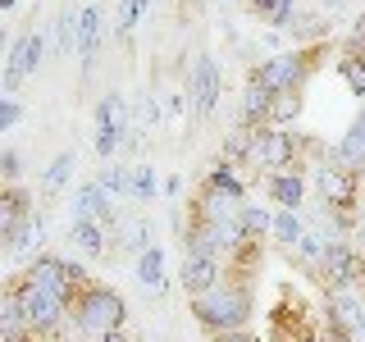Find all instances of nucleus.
<instances>
[{
    "mask_svg": "<svg viewBox=\"0 0 365 342\" xmlns=\"http://www.w3.org/2000/svg\"><path fill=\"white\" fill-rule=\"evenodd\" d=\"M251 311H256V296H251V283L242 279H224L215 283L210 292L192 296V319L205 328V333H237V328H247Z\"/></svg>",
    "mask_w": 365,
    "mask_h": 342,
    "instance_id": "obj_1",
    "label": "nucleus"
},
{
    "mask_svg": "<svg viewBox=\"0 0 365 342\" xmlns=\"http://www.w3.org/2000/svg\"><path fill=\"white\" fill-rule=\"evenodd\" d=\"M5 288L19 296V311H23V319H28V328L37 333V342H64V328H68V319H73L68 301H60L55 292L37 288L28 274H14Z\"/></svg>",
    "mask_w": 365,
    "mask_h": 342,
    "instance_id": "obj_2",
    "label": "nucleus"
},
{
    "mask_svg": "<svg viewBox=\"0 0 365 342\" xmlns=\"http://www.w3.org/2000/svg\"><path fill=\"white\" fill-rule=\"evenodd\" d=\"M68 311H73V328L78 333H114V328L128 324V306H123V296L110 288V283H96L87 279L83 288H78V296L68 301Z\"/></svg>",
    "mask_w": 365,
    "mask_h": 342,
    "instance_id": "obj_3",
    "label": "nucleus"
},
{
    "mask_svg": "<svg viewBox=\"0 0 365 342\" xmlns=\"http://www.w3.org/2000/svg\"><path fill=\"white\" fill-rule=\"evenodd\" d=\"M319 155V142L315 137H302V133H288V128H260L256 133V151H251V165H260L265 174H302L306 160Z\"/></svg>",
    "mask_w": 365,
    "mask_h": 342,
    "instance_id": "obj_4",
    "label": "nucleus"
},
{
    "mask_svg": "<svg viewBox=\"0 0 365 342\" xmlns=\"http://www.w3.org/2000/svg\"><path fill=\"white\" fill-rule=\"evenodd\" d=\"M319 55H324V46H302V51H283V55H269L265 64L251 68V83L269 87V91H302L311 83V73L319 68Z\"/></svg>",
    "mask_w": 365,
    "mask_h": 342,
    "instance_id": "obj_5",
    "label": "nucleus"
},
{
    "mask_svg": "<svg viewBox=\"0 0 365 342\" xmlns=\"http://www.w3.org/2000/svg\"><path fill=\"white\" fill-rule=\"evenodd\" d=\"M319 197H324L329 214L342 224V228H356V201H361V174L347 165H319Z\"/></svg>",
    "mask_w": 365,
    "mask_h": 342,
    "instance_id": "obj_6",
    "label": "nucleus"
},
{
    "mask_svg": "<svg viewBox=\"0 0 365 342\" xmlns=\"http://www.w3.org/2000/svg\"><path fill=\"white\" fill-rule=\"evenodd\" d=\"M319 283H324V292H365V256L351 242H329Z\"/></svg>",
    "mask_w": 365,
    "mask_h": 342,
    "instance_id": "obj_7",
    "label": "nucleus"
},
{
    "mask_svg": "<svg viewBox=\"0 0 365 342\" xmlns=\"http://www.w3.org/2000/svg\"><path fill=\"white\" fill-rule=\"evenodd\" d=\"M23 274H28V279L37 283V288L55 292L60 301H73L78 288H83V283L91 279V274H87L83 265H68V260H60V256H32Z\"/></svg>",
    "mask_w": 365,
    "mask_h": 342,
    "instance_id": "obj_8",
    "label": "nucleus"
},
{
    "mask_svg": "<svg viewBox=\"0 0 365 342\" xmlns=\"http://www.w3.org/2000/svg\"><path fill=\"white\" fill-rule=\"evenodd\" d=\"M123 128H128V110H123V96L110 91L96 105V155L101 160H114V151L123 142Z\"/></svg>",
    "mask_w": 365,
    "mask_h": 342,
    "instance_id": "obj_9",
    "label": "nucleus"
},
{
    "mask_svg": "<svg viewBox=\"0 0 365 342\" xmlns=\"http://www.w3.org/2000/svg\"><path fill=\"white\" fill-rule=\"evenodd\" d=\"M41 64V32H23L9 51V68H5V96H14L23 87V78H32Z\"/></svg>",
    "mask_w": 365,
    "mask_h": 342,
    "instance_id": "obj_10",
    "label": "nucleus"
},
{
    "mask_svg": "<svg viewBox=\"0 0 365 342\" xmlns=\"http://www.w3.org/2000/svg\"><path fill=\"white\" fill-rule=\"evenodd\" d=\"M192 110L197 119H210L215 105H220V64L210 55H197V68H192Z\"/></svg>",
    "mask_w": 365,
    "mask_h": 342,
    "instance_id": "obj_11",
    "label": "nucleus"
},
{
    "mask_svg": "<svg viewBox=\"0 0 365 342\" xmlns=\"http://www.w3.org/2000/svg\"><path fill=\"white\" fill-rule=\"evenodd\" d=\"M32 214H37V205H32V197L19 187V182H14V187H5V192H0V237H5V247L14 242V237L23 233V228H28V219H32Z\"/></svg>",
    "mask_w": 365,
    "mask_h": 342,
    "instance_id": "obj_12",
    "label": "nucleus"
},
{
    "mask_svg": "<svg viewBox=\"0 0 365 342\" xmlns=\"http://www.w3.org/2000/svg\"><path fill=\"white\" fill-rule=\"evenodd\" d=\"M224 279V260L220 256H182V269H178V283H182V292L187 296H201V292H210L215 283Z\"/></svg>",
    "mask_w": 365,
    "mask_h": 342,
    "instance_id": "obj_13",
    "label": "nucleus"
},
{
    "mask_svg": "<svg viewBox=\"0 0 365 342\" xmlns=\"http://www.w3.org/2000/svg\"><path fill=\"white\" fill-rule=\"evenodd\" d=\"M269 114H274V91L247 78V91H242V119H237V128L260 133V128H269Z\"/></svg>",
    "mask_w": 365,
    "mask_h": 342,
    "instance_id": "obj_14",
    "label": "nucleus"
},
{
    "mask_svg": "<svg viewBox=\"0 0 365 342\" xmlns=\"http://www.w3.org/2000/svg\"><path fill=\"white\" fill-rule=\"evenodd\" d=\"M73 219H91V224H106V228H114L110 192L101 187V182H87V187H78V197H73Z\"/></svg>",
    "mask_w": 365,
    "mask_h": 342,
    "instance_id": "obj_15",
    "label": "nucleus"
},
{
    "mask_svg": "<svg viewBox=\"0 0 365 342\" xmlns=\"http://www.w3.org/2000/svg\"><path fill=\"white\" fill-rule=\"evenodd\" d=\"M101 5H83V28H78V60H83V78L96 64V46H101Z\"/></svg>",
    "mask_w": 365,
    "mask_h": 342,
    "instance_id": "obj_16",
    "label": "nucleus"
},
{
    "mask_svg": "<svg viewBox=\"0 0 365 342\" xmlns=\"http://www.w3.org/2000/svg\"><path fill=\"white\" fill-rule=\"evenodd\" d=\"M265 192L283 205V210H297L302 197H306V178L302 174H269L265 178Z\"/></svg>",
    "mask_w": 365,
    "mask_h": 342,
    "instance_id": "obj_17",
    "label": "nucleus"
},
{
    "mask_svg": "<svg viewBox=\"0 0 365 342\" xmlns=\"http://www.w3.org/2000/svg\"><path fill=\"white\" fill-rule=\"evenodd\" d=\"M334 160L347 165V169H356V174L365 169V128H361V123H351V128L342 133V142L334 146Z\"/></svg>",
    "mask_w": 365,
    "mask_h": 342,
    "instance_id": "obj_18",
    "label": "nucleus"
},
{
    "mask_svg": "<svg viewBox=\"0 0 365 342\" xmlns=\"http://www.w3.org/2000/svg\"><path fill=\"white\" fill-rule=\"evenodd\" d=\"M137 283H142L146 292H160V288H165V256H160V247H151V251H142V256H137Z\"/></svg>",
    "mask_w": 365,
    "mask_h": 342,
    "instance_id": "obj_19",
    "label": "nucleus"
},
{
    "mask_svg": "<svg viewBox=\"0 0 365 342\" xmlns=\"http://www.w3.org/2000/svg\"><path fill=\"white\" fill-rule=\"evenodd\" d=\"M73 242H78L83 256H106V224L73 219Z\"/></svg>",
    "mask_w": 365,
    "mask_h": 342,
    "instance_id": "obj_20",
    "label": "nucleus"
},
{
    "mask_svg": "<svg viewBox=\"0 0 365 342\" xmlns=\"http://www.w3.org/2000/svg\"><path fill=\"white\" fill-rule=\"evenodd\" d=\"M302 237H306V228H302V219H297V210H279V214H274V242L288 251V256L297 251Z\"/></svg>",
    "mask_w": 365,
    "mask_h": 342,
    "instance_id": "obj_21",
    "label": "nucleus"
},
{
    "mask_svg": "<svg viewBox=\"0 0 365 342\" xmlns=\"http://www.w3.org/2000/svg\"><path fill=\"white\" fill-rule=\"evenodd\" d=\"M247 5H251V14H256V19L274 23V28H288V23L297 19V14H292L297 0H247Z\"/></svg>",
    "mask_w": 365,
    "mask_h": 342,
    "instance_id": "obj_22",
    "label": "nucleus"
},
{
    "mask_svg": "<svg viewBox=\"0 0 365 342\" xmlns=\"http://www.w3.org/2000/svg\"><path fill=\"white\" fill-rule=\"evenodd\" d=\"M338 78L347 83V91H356V96H365V55H351V51H342V55H338Z\"/></svg>",
    "mask_w": 365,
    "mask_h": 342,
    "instance_id": "obj_23",
    "label": "nucleus"
},
{
    "mask_svg": "<svg viewBox=\"0 0 365 342\" xmlns=\"http://www.w3.org/2000/svg\"><path fill=\"white\" fill-rule=\"evenodd\" d=\"M324 251H329V237L324 233H306L302 242H297V251H292V260L297 265H324Z\"/></svg>",
    "mask_w": 365,
    "mask_h": 342,
    "instance_id": "obj_24",
    "label": "nucleus"
},
{
    "mask_svg": "<svg viewBox=\"0 0 365 342\" xmlns=\"http://www.w3.org/2000/svg\"><path fill=\"white\" fill-rule=\"evenodd\" d=\"M68 174H73V151H60L51 160V169H46V178H41V192L46 197H55V192L68 182Z\"/></svg>",
    "mask_w": 365,
    "mask_h": 342,
    "instance_id": "obj_25",
    "label": "nucleus"
},
{
    "mask_svg": "<svg viewBox=\"0 0 365 342\" xmlns=\"http://www.w3.org/2000/svg\"><path fill=\"white\" fill-rule=\"evenodd\" d=\"M302 114V91H274V114H269V128H283Z\"/></svg>",
    "mask_w": 365,
    "mask_h": 342,
    "instance_id": "obj_26",
    "label": "nucleus"
},
{
    "mask_svg": "<svg viewBox=\"0 0 365 342\" xmlns=\"http://www.w3.org/2000/svg\"><path fill=\"white\" fill-rule=\"evenodd\" d=\"M101 187H106L110 192V197H133V174H128V169H123V165H106V169H101Z\"/></svg>",
    "mask_w": 365,
    "mask_h": 342,
    "instance_id": "obj_27",
    "label": "nucleus"
},
{
    "mask_svg": "<svg viewBox=\"0 0 365 342\" xmlns=\"http://www.w3.org/2000/svg\"><path fill=\"white\" fill-rule=\"evenodd\" d=\"M237 219H242V233L251 237V242H260V233H274V219L260 210V205H242V210H237Z\"/></svg>",
    "mask_w": 365,
    "mask_h": 342,
    "instance_id": "obj_28",
    "label": "nucleus"
},
{
    "mask_svg": "<svg viewBox=\"0 0 365 342\" xmlns=\"http://www.w3.org/2000/svg\"><path fill=\"white\" fill-rule=\"evenodd\" d=\"M78 28H83V9H64L60 14V55L78 51Z\"/></svg>",
    "mask_w": 365,
    "mask_h": 342,
    "instance_id": "obj_29",
    "label": "nucleus"
},
{
    "mask_svg": "<svg viewBox=\"0 0 365 342\" xmlns=\"http://www.w3.org/2000/svg\"><path fill=\"white\" fill-rule=\"evenodd\" d=\"M123 247L137 251V256H142V251H151V247H155V242H151V224H146V219H133L128 228H123Z\"/></svg>",
    "mask_w": 365,
    "mask_h": 342,
    "instance_id": "obj_30",
    "label": "nucleus"
},
{
    "mask_svg": "<svg viewBox=\"0 0 365 342\" xmlns=\"http://www.w3.org/2000/svg\"><path fill=\"white\" fill-rule=\"evenodd\" d=\"M151 197H155V169L137 165L133 169V201H151Z\"/></svg>",
    "mask_w": 365,
    "mask_h": 342,
    "instance_id": "obj_31",
    "label": "nucleus"
},
{
    "mask_svg": "<svg viewBox=\"0 0 365 342\" xmlns=\"http://www.w3.org/2000/svg\"><path fill=\"white\" fill-rule=\"evenodd\" d=\"M142 0H123V5H119V23H114V28H119V37L123 41H128L133 37V28H137V19H142Z\"/></svg>",
    "mask_w": 365,
    "mask_h": 342,
    "instance_id": "obj_32",
    "label": "nucleus"
},
{
    "mask_svg": "<svg viewBox=\"0 0 365 342\" xmlns=\"http://www.w3.org/2000/svg\"><path fill=\"white\" fill-rule=\"evenodd\" d=\"M19 169H23L19 151H5V155H0V174H5V187H14V182H19Z\"/></svg>",
    "mask_w": 365,
    "mask_h": 342,
    "instance_id": "obj_33",
    "label": "nucleus"
},
{
    "mask_svg": "<svg viewBox=\"0 0 365 342\" xmlns=\"http://www.w3.org/2000/svg\"><path fill=\"white\" fill-rule=\"evenodd\" d=\"M19 100L14 96H5V105H0V128H14V123H19Z\"/></svg>",
    "mask_w": 365,
    "mask_h": 342,
    "instance_id": "obj_34",
    "label": "nucleus"
},
{
    "mask_svg": "<svg viewBox=\"0 0 365 342\" xmlns=\"http://www.w3.org/2000/svg\"><path fill=\"white\" fill-rule=\"evenodd\" d=\"M342 51H351V55H365V19L356 23V28H351V37H347V46H342Z\"/></svg>",
    "mask_w": 365,
    "mask_h": 342,
    "instance_id": "obj_35",
    "label": "nucleus"
},
{
    "mask_svg": "<svg viewBox=\"0 0 365 342\" xmlns=\"http://www.w3.org/2000/svg\"><path fill=\"white\" fill-rule=\"evenodd\" d=\"M210 342H256V338H251L247 328H237V333H215Z\"/></svg>",
    "mask_w": 365,
    "mask_h": 342,
    "instance_id": "obj_36",
    "label": "nucleus"
},
{
    "mask_svg": "<svg viewBox=\"0 0 365 342\" xmlns=\"http://www.w3.org/2000/svg\"><path fill=\"white\" fill-rule=\"evenodd\" d=\"M96 342H128V333H123V328H114V333H101Z\"/></svg>",
    "mask_w": 365,
    "mask_h": 342,
    "instance_id": "obj_37",
    "label": "nucleus"
},
{
    "mask_svg": "<svg viewBox=\"0 0 365 342\" xmlns=\"http://www.w3.org/2000/svg\"><path fill=\"white\" fill-rule=\"evenodd\" d=\"M9 9H14V0H0V14H9Z\"/></svg>",
    "mask_w": 365,
    "mask_h": 342,
    "instance_id": "obj_38",
    "label": "nucleus"
},
{
    "mask_svg": "<svg viewBox=\"0 0 365 342\" xmlns=\"http://www.w3.org/2000/svg\"><path fill=\"white\" fill-rule=\"evenodd\" d=\"M356 338H365V315H361V328H356Z\"/></svg>",
    "mask_w": 365,
    "mask_h": 342,
    "instance_id": "obj_39",
    "label": "nucleus"
},
{
    "mask_svg": "<svg viewBox=\"0 0 365 342\" xmlns=\"http://www.w3.org/2000/svg\"><path fill=\"white\" fill-rule=\"evenodd\" d=\"M356 123H361V128H365V105H361V114H356Z\"/></svg>",
    "mask_w": 365,
    "mask_h": 342,
    "instance_id": "obj_40",
    "label": "nucleus"
},
{
    "mask_svg": "<svg viewBox=\"0 0 365 342\" xmlns=\"http://www.w3.org/2000/svg\"><path fill=\"white\" fill-rule=\"evenodd\" d=\"M73 342H87V338H73Z\"/></svg>",
    "mask_w": 365,
    "mask_h": 342,
    "instance_id": "obj_41",
    "label": "nucleus"
},
{
    "mask_svg": "<svg viewBox=\"0 0 365 342\" xmlns=\"http://www.w3.org/2000/svg\"><path fill=\"white\" fill-rule=\"evenodd\" d=\"M142 5H151V0H142Z\"/></svg>",
    "mask_w": 365,
    "mask_h": 342,
    "instance_id": "obj_42",
    "label": "nucleus"
}]
</instances>
